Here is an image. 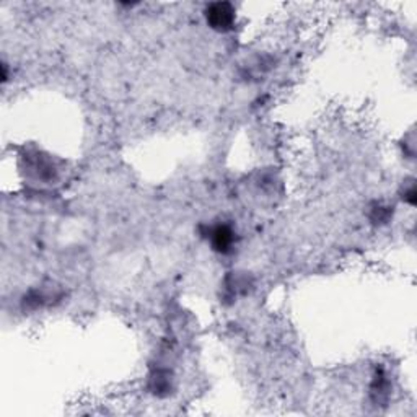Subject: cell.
I'll use <instances>...</instances> for the list:
<instances>
[{
    "instance_id": "cell-1",
    "label": "cell",
    "mask_w": 417,
    "mask_h": 417,
    "mask_svg": "<svg viewBox=\"0 0 417 417\" xmlns=\"http://www.w3.org/2000/svg\"><path fill=\"white\" fill-rule=\"evenodd\" d=\"M206 18L213 29L227 32L235 23V10L227 2H216L206 8Z\"/></svg>"
},
{
    "instance_id": "cell-2",
    "label": "cell",
    "mask_w": 417,
    "mask_h": 417,
    "mask_svg": "<svg viewBox=\"0 0 417 417\" xmlns=\"http://www.w3.org/2000/svg\"><path fill=\"white\" fill-rule=\"evenodd\" d=\"M211 241L216 251L228 253L235 243V233L228 225H218L211 232Z\"/></svg>"
}]
</instances>
